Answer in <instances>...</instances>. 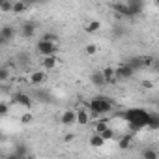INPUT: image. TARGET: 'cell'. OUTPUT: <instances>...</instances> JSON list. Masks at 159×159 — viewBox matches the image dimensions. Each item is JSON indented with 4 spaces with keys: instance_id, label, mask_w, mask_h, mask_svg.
Masks as SVG:
<instances>
[{
    "instance_id": "6da1fadb",
    "label": "cell",
    "mask_w": 159,
    "mask_h": 159,
    "mask_svg": "<svg viewBox=\"0 0 159 159\" xmlns=\"http://www.w3.org/2000/svg\"><path fill=\"white\" fill-rule=\"evenodd\" d=\"M125 120L129 122V125L133 127V129H142V127H146L148 125V120L152 118L146 111H142V109H131V111H127L125 114Z\"/></svg>"
},
{
    "instance_id": "7a4b0ae2",
    "label": "cell",
    "mask_w": 159,
    "mask_h": 159,
    "mask_svg": "<svg viewBox=\"0 0 159 159\" xmlns=\"http://www.w3.org/2000/svg\"><path fill=\"white\" fill-rule=\"evenodd\" d=\"M86 107H88L96 116H103V114H107V112L112 111V101L107 99V98H103V96H96L94 99H90V101L86 103Z\"/></svg>"
},
{
    "instance_id": "3957f363",
    "label": "cell",
    "mask_w": 159,
    "mask_h": 159,
    "mask_svg": "<svg viewBox=\"0 0 159 159\" xmlns=\"http://www.w3.org/2000/svg\"><path fill=\"white\" fill-rule=\"evenodd\" d=\"M36 51H38V54H41L43 58H47V56H56L58 45H56V43H51V41H45V39H39V43L36 45Z\"/></svg>"
},
{
    "instance_id": "277c9868",
    "label": "cell",
    "mask_w": 159,
    "mask_h": 159,
    "mask_svg": "<svg viewBox=\"0 0 159 159\" xmlns=\"http://www.w3.org/2000/svg\"><path fill=\"white\" fill-rule=\"evenodd\" d=\"M133 73H135V69L129 64H120L118 67H114L116 79H129V77H133Z\"/></svg>"
},
{
    "instance_id": "5b68a950",
    "label": "cell",
    "mask_w": 159,
    "mask_h": 159,
    "mask_svg": "<svg viewBox=\"0 0 159 159\" xmlns=\"http://www.w3.org/2000/svg\"><path fill=\"white\" fill-rule=\"evenodd\" d=\"M11 103L21 105V107H25V109H30V107H32V99H30V96H26V94H15L13 99H11Z\"/></svg>"
},
{
    "instance_id": "8992f818",
    "label": "cell",
    "mask_w": 159,
    "mask_h": 159,
    "mask_svg": "<svg viewBox=\"0 0 159 159\" xmlns=\"http://www.w3.org/2000/svg\"><path fill=\"white\" fill-rule=\"evenodd\" d=\"M28 79H30V83H32V84L38 86V84H43V83L47 81V73H45L43 69H38V71H32Z\"/></svg>"
},
{
    "instance_id": "52a82bcc",
    "label": "cell",
    "mask_w": 159,
    "mask_h": 159,
    "mask_svg": "<svg viewBox=\"0 0 159 159\" xmlns=\"http://www.w3.org/2000/svg\"><path fill=\"white\" fill-rule=\"evenodd\" d=\"M60 122H62V125H73L75 124V111L73 109L64 111L62 116H60Z\"/></svg>"
},
{
    "instance_id": "ba28073f",
    "label": "cell",
    "mask_w": 159,
    "mask_h": 159,
    "mask_svg": "<svg viewBox=\"0 0 159 159\" xmlns=\"http://www.w3.org/2000/svg\"><path fill=\"white\" fill-rule=\"evenodd\" d=\"M88 122H90V114H88V111H84V109L75 111V124L84 125V124H88Z\"/></svg>"
},
{
    "instance_id": "9c48e42d",
    "label": "cell",
    "mask_w": 159,
    "mask_h": 159,
    "mask_svg": "<svg viewBox=\"0 0 159 159\" xmlns=\"http://www.w3.org/2000/svg\"><path fill=\"white\" fill-rule=\"evenodd\" d=\"M101 75H103V79H105V84H112V83L116 81V75H114V67H112V66L101 69Z\"/></svg>"
},
{
    "instance_id": "30bf717a",
    "label": "cell",
    "mask_w": 159,
    "mask_h": 159,
    "mask_svg": "<svg viewBox=\"0 0 159 159\" xmlns=\"http://www.w3.org/2000/svg\"><path fill=\"white\" fill-rule=\"evenodd\" d=\"M56 64H58V58H56V56H47V58H43V60H41V67H43V71L54 69V67H56Z\"/></svg>"
},
{
    "instance_id": "8fae6325",
    "label": "cell",
    "mask_w": 159,
    "mask_h": 159,
    "mask_svg": "<svg viewBox=\"0 0 159 159\" xmlns=\"http://www.w3.org/2000/svg\"><path fill=\"white\" fill-rule=\"evenodd\" d=\"M131 144H133V135H124L120 139V142H118V148L120 150H129Z\"/></svg>"
},
{
    "instance_id": "7c38bea8",
    "label": "cell",
    "mask_w": 159,
    "mask_h": 159,
    "mask_svg": "<svg viewBox=\"0 0 159 159\" xmlns=\"http://www.w3.org/2000/svg\"><path fill=\"white\" fill-rule=\"evenodd\" d=\"M99 28H101V23L99 21H88L84 25V32H88V34H96Z\"/></svg>"
},
{
    "instance_id": "4fadbf2b",
    "label": "cell",
    "mask_w": 159,
    "mask_h": 159,
    "mask_svg": "<svg viewBox=\"0 0 159 159\" xmlns=\"http://www.w3.org/2000/svg\"><path fill=\"white\" fill-rule=\"evenodd\" d=\"M36 34V25L34 23H25L23 25V36L25 38H32Z\"/></svg>"
},
{
    "instance_id": "5bb4252c",
    "label": "cell",
    "mask_w": 159,
    "mask_h": 159,
    "mask_svg": "<svg viewBox=\"0 0 159 159\" xmlns=\"http://www.w3.org/2000/svg\"><path fill=\"white\" fill-rule=\"evenodd\" d=\"M103 144H105V140H103L99 135H96V133H94V135L90 137V146H92V148L99 150V148H103Z\"/></svg>"
},
{
    "instance_id": "9a60e30c",
    "label": "cell",
    "mask_w": 159,
    "mask_h": 159,
    "mask_svg": "<svg viewBox=\"0 0 159 159\" xmlns=\"http://www.w3.org/2000/svg\"><path fill=\"white\" fill-rule=\"evenodd\" d=\"M90 79H92V83H94L96 86H103V84H105V79H103V75H101V71H94Z\"/></svg>"
},
{
    "instance_id": "2e32d148",
    "label": "cell",
    "mask_w": 159,
    "mask_h": 159,
    "mask_svg": "<svg viewBox=\"0 0 159 159\" xmlns=\"http://www.w3.org/2000/svg\"><path fill=\"white\" fill-rule=\"evenodd\" d=\"M28 10V4L26 2H13V8H11V13H23Z\"/></svg>"
},
{
    "instance_id": "e0dca14e",
    "label": "cell",
    "mask_w": 159,
    "mask_h": 159,
    "mask_svg": "<svg viewBox=\"0 0 159 159\" xmlns=\"http://www.w3.org/2000/svg\"><path fill=\"white\" fill-rule=\"evenodd\" d=\"M109 127H111V125L107 124V120H98V122H96V135H101V133L107 131Z\"/></svg>"
},
{
    "instance_id": "ac0fdd59",
    "label": "cell",
    "mask_w": 159,
    "mask_h": 159,
    "mask_svg": "<svg viewBox=\"0 0 159 159\" xmlns=\"http://www.w3.org/2000/svg\"><path fill=\"white\" fill-rule=\"evenodd\" d=\"M142 159H159V153H157V150H153V148H146V150L142 152Z\"/></svg>"
},
{
    "instance_id": "d6986e66",
    "label": "cell",
    "mask_w": 159,
    "mask_h": 159,
    "mask_svg": "<svg viewBox=\"0 0 159 159\" xmlns=\"http://www.w3.org/2000/svg\"><path fill=\"white\" fill-rule=\"evenodd\" d=\"M11 8H13L11 0H2V2H0V11L2 13H11Z\"/></svg>"
},
{
    "instance_id": "ffe728a7",
    "label": "cell",
    "mask_w": 159,
    "mask_h": 159,
    "mask_svg": "<svg viewBox=\"0 0 159 159\" xmlns=\"http://www.w3.org/2000/svg\"><path fill=\"white\" fill-rule=\"evenodd\" d=\"M98 51H99V47H98L96 43H88V45H84V52H86L88 56H96Z\"/></svg>"
},
{
    "instance_id": "44dd1931",
    "label": "cell",
    "mask_w": 159,
    "mask_h": 159,
    "mask_svg": "<svg viewBox=\"0 0 159 159\" xmlns=\"http://www.w3.org/2000/svg\"><path fill=\"white\" fill-rule=\"evenodd\" d=\"M10 81V69L8 67H0V84H4Z\"/></svg>"
},
{
    "instance_id": "7402d4cb",
    "label": "cell",
    "mask_w": 159,
    "mask_h": 159,
    "mask_svg": "<svg viewBox=\"0 0 159 159\" xmlns=\"http://www.w3.org/2000/svg\"><path fill=\"white\" fill-rule=\"evenodd\" d=\"M6 114H10V103H6V101H0V118H2V116H6Z\"/></svg>"
},
{
    "instance_id": "603a6c76",
    "label": "cell",
    "mask_w": 159,
    "mask_h": 159,
    "mask_svg": "<svg viewBox=\"0 0 159 159\" xmlns=\"http://www.w3.org/2000/svg\"><path fill=\"white\" fill-rule=\"evenodd\" d=\"M99 137H101L103 140H111V139H114V131H112V127H109L107 131H103Z\"/></svg>"
},
{
    "instance_id": "cb8c5ba5",
    "label": "cell",
    "mask_w": 159,
    "mask_h": 159,
    "mask_svg": "<svg viewBox=\"0 0 159 159\" xmlns=\"http://www.w3.org/2000/svg\"><path fill=\"white\" fill-rule=\"evenodd\" d=\"M32 120H34L32 112H23V114H21V122H23V124H32Z\"/></svg>"
},
{
    "instance_id": "d4e9b609",
    "label": "cell",
    "mask_w": 159,
    "mask_h": 159,
    "mask_svg": "<svg viewBox=\"0 0 159 159\" xmlns=\"http://www.w3.org/2000/svg\"><path fill=\"white\" fill-rule=\"evenodd\" d=\"M41 39H45V41H51V43H58V36H56V34H45Z\"/></svg>"
},
{
    "instance_id": "484cf974",
    "label": "cell",
    "mask_w": 159,
    "mask_h": 159,
    "mask_svg": "<svg viewBox=\"0 0 159 159\" xmlns=\"http://www.w3.org/2000/svg\"><path fill=\"white\" fill-rule=\"evenodd\" d=\"M6 159H26V157H23V155H21L19 152H13V153H10V155H8Z\"/></svg>"
},
{
    "instance_id": "4316f807",
    "label": "cell",
    "mask_w": 159,
    "mask_h": 159,
    "mask_svg": "<svg viewBox=\"0 0 159 159\" xmlns=\"http://www.w3.org/2000/svg\"><path fill=\"white\" fill-rule=\"evenodd\" d=\"M142 86H144V88H152V86H153V83H150V81H144V83H142Z\"/></svg>"
},
{
    "instance_id": "83f0119b",
    "label": "cell",
    "mask_w": 159,
    "mask_h": 159,
    "mask_svg": "<svg viewBox=\"0 0 159 159\" xmlns=\"http://www.w3.org/2000/svg\"><path fill=\"white\" fill-rule=\"evenodd\" d=\"M64 140H66V142H69V140H73V135H71V133H69V135H66V137H64Z\"/></svg>"
},
{
    "instance_id": "f1b7e54d",
    "label": "cell",
    "mask_w": 159,
    "mask_h": 159,
    "mask_svg": "<svg viewBox=\"0 0 159 159\" xmlns=\"http://www.w3.org/2000/svg\"><path fill=\"white\" fill-rule=\"evenodd\" d=\"M0 140H2V133H0Z\"/></svg>"
}]
</instances>
